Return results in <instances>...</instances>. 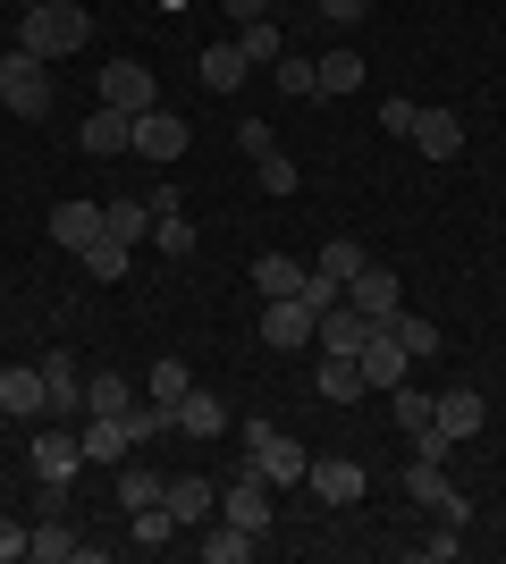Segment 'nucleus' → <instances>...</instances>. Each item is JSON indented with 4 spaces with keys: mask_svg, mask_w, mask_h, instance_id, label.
<instances>
[{
    "mask_svg": "<svg viewBox=\"0 0 506 564\" xmlns=\"http://www.w3.org/2000/svg\"><path fill=\"white\" fill-rule=\"evenodd\" d=\"M94 43V18L76 9V0H43V9H25L18 25V51H34V59H68V51Z\"/></svg>",
    "mask_w": 506,
    "mask_h": 564,
    "instance_id": "1",
    "label": "nucleus"
},
{
    "mask_svg": "<svg viewBox=\"0 0 506 564\" xmlns=\"http://www.w3.org/2000/svg\"><path fill=\"white\" fill-rule=\"evenodd\" d=\"M245 455H254V471H262L270 489H295V480L313 471V455L295 447L288 430H270V422H245Z\"/></svg>",
    "mask_w": 506,
    "mask_h": 564,
    "instance_id": "2",
    "label": "nucleus"
},
{
    "mask_svg": "<svg viewBox=\"0 0 506 564\" xmlns=\"http://www.w3.org/2000/svg\"><path fill=\"white\" fill-rule=\"evenodd\" d=\"M0 101L18 118H51V59L34 51H0Z\"/></svg>",
    "mask_w": 506,
    "mask_h": 564,
    "instance_id": "3",
    "label": "nucleus"
},
{
    "mask_svg": "<svg viewBox=\"0 0 506 564\" xmlns=\"http://www.w3.org/2000/svg\"><path fill=\"white\" fill-rule=\"evenodd\" d=\"M101 110H127V118L161 110V85H152L144 59H110V68H101Z\"/></svg>",
    "mask_w": 506,
    "mask_h": 564,
    "instance_id": "4",
    "label": "nucleus"
},
{
    "mask_svg": "<svg viewBox=\"0 0 506 564\" xmlns=\"http://www.w3.org/2000/svg\"><path fill=\"white\" fill-rule=\"evenodd\" d=\"M406 489H413V506H431L439 522H473V506H464V489L448 480V464H431V455H413V471H406Z\"/></svg>",
    "mask_w": 506,
    "mask_h": 564,
    "instance_id": "5",
    "label": "nucleus"
},
{
    "mask_svg": "<svg viewBox=\"0 0 506 564\" xmlns=\"http://www.w3.org/2000/svg\"><path fill=\"white\" fill-rule=\"evenodd\" d=\"M313 329H321V312L304 304V295H279V304H262V346H279V354H295V346H313Z\"/></svg>",
    "mask_w": 506,
    "mask_h": 564,
    "instance_id": "6",
    "label": "nucleus"
},
{
    "mask_svg": "<svg viewBox=\"0 0 506 564\" xmlns=\"http://www.w3.org/2000/svg\"><path fill=\"white\" fill-rule=\"evenodd\" d=\"M34 371H43L51 422H85V371H76V354H60V346H51L43 362H34Z\"/></svg>",
    "mask_w": 506,
    "mask_h": 564,
    "instance_id": "7",
    "label": "nucleus"
},
{
    "mask_svg": "<svg viewBox=\"0 0 506 564\" xmlns=\"http://www.w3.org/2000/svg\"><path fill=\"white\" fill-rule=\"evenodd\" d=\"M355 371H363V388H380V397H388V388H406L413 354L397 346V329H388V321H380V329H372V346L355 354Z\"/></svg>",
    "mask_w": 506,
    "mask_h": 564,
    "instance_id": "8",
    "label": "nucleus"
},
{
    "mask_svg": "<svg viewBox=\"0 0 506 564\" xmlns=\"http://www.w3.org/2000/svg\"><path fill=\"white\" fill-rule=\"evenodd\" d=\"M34 471H43V489H68L76 471H85V438H76V430H60V422H51L43 438H34Z\"/></svg>",
    "mask_w": 506,
    "mask_h": 564,
    "instance_id": "9",
    "label": "nucleus"
},
{
    "mask_svg": "<svg viewBox=\"0 0 506 564\" xmlns=\"http://www.w3.org/2000/svg\"><path fill=\"white\" fill-rule=\"evenodd\" d=\"M219 514L237 522V531H254V540H262V531H270V480H262V471L228 480V489H219Z\"/></svg>",
    "mask_w": 506,
    "mask_h": 564,
    "instance_id": "10",
    "label": "nucleus"
},
{
    "mask_svg": "<svg viewBox=\"0 0 506 564\" xmlns=\"http://www.w3.org/2000/svg\"><path fill=\"white\" fill-rule=\"evenodd\" d=\"M372 329H380V321H372V312H355V304H330V312H321V354H346V362H355V354L363 346H372Z\"/></svg>",
    "mask_w": 506,
    "mask_h": 564,
    "instance_id": "11",
    "label": "nucleus"
},
{
    "mask_svg": "<svg viewBox=\"0 0 506 564\" xmlns=\"http://www.w3.org/2000/svg\"><path fill=\"white\" fill-rule=\"evenodd\" d=\"M161 506H169V514H177V531H203V522L219 514V489H212V480H203V471H177Z\"/></svg>",
    "mask_w": 506,
    "mask_h": 564,
    "instance_id": "12",
    "label": "nucleus"
},
{
    "mask_svg": "<svg viewBox=\"0 0 506 564\" xmlns=\"http://www.w3.org/2000/svg\"><path fill=\"white\" fill-rule=\"evenodd\" d=\"M346 304L372 312V321H397V312H406V295H397V270H372V261H363L355 279H346Z\"/></svg>",
    "mask_w": 506,
    "mask_h": 564,
    "instance_id": "13",
    "label": "nucleus"
},
{
    "mask_svg": "<svg viewBox=\"0 0 506 564\" xmlns=\"http://www.w3.org/2000/svg\"><path fill=\"white\" fill-rule=\"evenodd\" d=\"M186 118H169V110H144V118H136V152H144V161H186Z\"/></svg>",
    "mask_w": 506,
    "mask_h": 564,
    "instance_id": "14",
    "label": "nucleus"
},
{
    "mask_svg": "<svg viewBox=\"0 0 506 564\" xmlns=\"http://www.w3.org/2000/svg\"><path fill=\"white\" fill-rule=\"evenodd\" d=\"M0 413H9V422H34V413H51V397H43V371H34V362L0 371Z\"/></svg>",
    "mask_w": 506,
    "mask_h": 564,
    "instance_id": "15",
    "label": "nucleus"
},
{
    "mask_svg": "<svg viewBox=\"0 0 506 564\" xmlns=\"http://www.w3.org/2000/svg\"><path fill=\"white\" fill-rule=\"evenodd\" d=\"M304 480L321 489V506H363V464L355 455H330V464H313Z\"/></svg>",
    "mask_w": 506,
    "mask_h": 564,
    "instance_id": "16",
    "label": "nucleus"
},
{
    "mask_svg": "<svg viewBox=\"0 0 506 564\" xmlns=\"http://www.w3.org/2000/svg\"><path fill=\"white\" fill-rule=\"evenodd\" d=\"M413 152H422V161H456V152H464L456 110H422V118H413Z\"/></svg>",
    "mask_w": 506,
    "mask_h": 564,
    "instance_id": "17",
    "label": "nucleus"
},
{
    "mask_svg": "<svg viewBox=\"0 0 506 564\" xmlns=\"http://www.w3.org/2000/svg\"><path fill=\"white\" fill-rule=\"evenodd\" d=\"M76 143H85L94 161H110V152H127V143H136V118H127V110H94L85 127H76Z\"/></svg>",
    "mask_w": 506,
    "mask_h": 564,
    "instance_id": "18",
    "label": "nucleus"
},
{
    "mask_svg": "<svg viewBox=\"0 0 506 564\" xmlns=\"http://www.w3.org/2000/svg\"><path fill=\"white\" fill-rule=\"evenodd\" d=\"M194 547H203V564H245L254 556V531H237L228 514H212L203 531H194Z\"/></svg>",
    "mask_w": 506,
    "mask_h": 564,
    "instance_id": "19",
    "label": "nucleus"
},
{
    "mask_svg": "<svg viewBox=\"0 0 506 564\" xmlns=\"http://www.w3.org/2000/svg\"><path fill=\"white\" fill-rule=\"evenodd\" d=\"M482 422H489V404L473 397V388H448V397H439V430H448L456 447H464V438H473V430H482Z\"/></svg>",
    "mask_w": 506,
    "mask_h": 564,
    "instance_id": "20",
    "label": "nucleus"
},
{
    "mask_svg": "<svg viewBox=\"0 0 506 564\" xmlns=\"http://www.w3.org/2000/svg\"><path fill=\"white\" fill-rule=\"evenodd\" d=\"M51 236H60L68 253H85V245L101 236V203H60V212H51Z\"/></svg>",
    "mask_w": 506,
    "mask_h": 564,
    "instance_id": "21",
    "label": "nucleus"
},
{
    "mask_svg": "<svg viewBox=\"0 0 506 564\" xmlns=\"http://www.w3.org/2000/svg\"><path fill=\"white\" fill-rule=\"evenodd\" d=\"M177 430H186V438H219V430H228V404L186 388V397H177Z\"/></svg>",
    "mask_w": 506,
    "mask_h": 564,
    "instance_id": "22",
    "label": "nucleus"
},
{
    "mask_svg": "<svg viewBox=\"0 0 506 564\" xmlns=\"http://www.w3.org/2000/svg\"><path fill=\"white\" fill-rule=\"evenodd\" d=\"M194 68H203V85H212V94H237V85H245V51H237V34H228V43H212Z\"/></svg>",
    "mask_w": 506,
    "mask_h": 564,
    "instance_id": "23",
    "label": "nucleus"
},
{
    "mask_svg": "<svg viewBox=\"0 0 506 564\" xmlns=\"http://www.w3.org/2000/svg\"><path fill=\"white\" fill-rule=\"evenodd\" d=\"M254 286H262V304H279V295H304V261L262 253V261H254Z\"/></svg>",
    "mask_w": 506,
    "mask_h": 564,
    "instance_id": "24",
    "label": "nucleus"
},
{
    "mask_svg": "<svg viewBox=\"0 0 506 564\" xmlns=\"http://www.w3.org/2000/svg\"><path fill=\"white\" fill-rule=\"evenodd\" d=\"M355 85H363V59H355V51H321V59H313V94H355Z\"/></svg>",
    "mask_w": 506,
    "mask_h": 564,
    "instance_id": "25",
    "label": "nucleus"
},
{
    "mask_svg": "<svg viewBox=\"0 0 506 564\" xmlns=\"http://www.w3.org/2000/svg\"><path fill=\"white\" fill-rule=\"evenodd\" d=\"M119 422H127V447H152L161 430H177V404H161V397H152V404H127Z\"/></svg>",
    "mask_w": 506,
    "mask_h": 564,
    "instance_id": "26",
    "label": "nucleus"
},
{
    "mask_svg": "<svg viewBox=\"0 0 506 564\" xmlns=\"http://www.w3.org/2000/svg\"><path fill=\"white\" fill-rule=\"evenodd\" d=\"M388 413H397L406 438H422V430L439 422V397H422V388H388Z\"/></svg>",
    "mask_w": 506,
    "mask_h": 564,
    "instance_id": "27",
    "label": "nucleus"
},
{
    "mask_svg": "<svg viewBox=\"0 0 506 564\" xmlns=\"http://www.w3.org/2000/svg\"><path fill=\"white\" fill-rule=\"evenodd\" d=\"M237 51H245V68H270V59L288 51V34H279L270 18H254V25H237Z\"/></svg>",
    "mask_w": 506,
    "mask_h": 564,
    "instance_id": "28",
    "label": "nucleus"
},
{
    "mask_svg": "<svg viewBox=\"0 0 506 564\" xmlns=\"http://www.w3.org/2000/svg\"><path fill=\"white\" fill-rule=\"evenodd\" d=\"M76 261H85V279H101V286H110V279H127V245H119L110 228H101V236H94V245H85Z\"/></svg>",
    "mask_w": 506,
    "mask_h": 564,
    "instance_id": "29",
    "label": "nucleus"
},
{
    "mask_svg": "<svg viewBox=\"0 0 506 564\" xmlns=\"http://www.w3.org/2000/svg\"><path fill=\"white\" fill-rule=\"evenodd\" d=\"M127 540L144 547V556H161V547H169V540H177V514H169V506H144V514L127 522Z\"/></svg>",
    "mask_w": 506,
    "mask_h": 564,
    "instance_id": "30",
    "label": "nucleus"
},
{
    "mask_svg": "<svg viewBox=\"0 0 506 564\" xmlns=\"http://www.w3.org/2000/svg\"><path fill=\"white\" fill-rule=\"evenodd\" d=\"M321 397H330V404H355L363 397V371L346 362V354H321Z\"/></svg>",
    "mask_w": 506,
    "mask_h": 564,
    "instance_id": "31",
    "label": "nucleus"
},
{
    "mask_svg": "<svg viewBox=\"0 0 506 564\" xmlns=\"http://www.w3.org/2000/svg\"><path fill=\"white\" fill-rule=\"evenodd\" d=\"M25 556H34V564H68V556H76V531H68L60 514L34 522V547H25Z\"/></svg>",
    "mask_w": 506,
    "mask_h": 564,
    "instance_id": "32",
    "label": "nucleus"
},
{
    "mask_svg": "<svg viewBox=\"0 0 506 564\" xmlns=\"http://www.w3.org/2000/svg\"><path fill=\"white\" fill-rule=\"evenodd\" d=\"M127 404H136V397H127L119 371H85V413H127Z\"/></svg>",
    "mask_w": 506,
    "mask_h": 564,
    "instance_id": "33",
    "label": "nucleus"
},
{
    "mask_svg": "<svg viewBox=\"0 0 506 564\" xmlns=\"http://www.w3.org/2000/svg\"><path fill=\"white\" fill-rule=\"evenodd\" d=\"M101 228L119 245H136V236H152V203H101Z\"/></svg>",
    "mask_w": 506,
    "mask_h": 564,
    "instance_id": "34",
    "label": "nucleus"
},
{
    "mask_svg": "<svg viewBox=\"0 0 506 564\" xmlns=\"http://www.w3.org/2000/svg\"><path fill=\"white\" fill-rule=\"evenodd\" d=\"M161 497H169L161 471H119V506L127 514H144V506H161Z\"/></svg>",
    "mask_w": 506,
    "mask_h": 564,
    "instance_id": "35",
    "label": "nucleus"
},
{
    "mask_svg": "<svg viewBox=\"0 0 506 564\" xmlns=\"http://www.w3.org/2000/svg\"><path fill=\"white\" fill-rule=\"evenodd\" d=\"M363 261H372V253H363L355 236H330V245H321V261H313V270H330V279L346 286V279H355V270H363Z\"/></svg>",
    "mask_w": 506,
    "mask_h": 564,
    "instance_id": "36",
    "label": "nucleus"
},
{
    "mask_svg": "<svg viewBox=\"0 0 506 564\" xmlns=\"http://www.w3.org/2000/svg\"><path fill=\"white\" fill-rule=\"evenodd\" d=\"M270 76H279V94H288V101H313V59L279 51V59H270Z\"/></svg>",
    "mask_w": 506,
    "mask_h": 564,
    "instance_id": "37",
    "label": "nucleus"
},
{
    "mask_svg": "<svg viewBox=\"0 0 506 564\" xmlns=\"http://www.w3.org/2000/svg\"><path fill=\"white\" fill-rule=\"evenodd\" d=\"M388 329H397V346H406L413 362H422V354H439V329H431V321H422V312H397Z\"/></svg>",
    "mask_w": 506,
    "mask_h": 564,
    "instance_id": "38",
    "label": "nucleus"
},
{
    "mask_svg": "<svg viewBox=\"0 0 506 564\" xmlns=\"http://www.w3.org/2000/svg\"><path fill=\"white\" fill-rule=\"evenodd\" d=\"M152 245H161V253H194V219L186 212H152Z\"/></svg>",
    "mask_w": 506,
    "mask_h": 564,
    "instance_id": "39",
    "label": "nucleus"
},
{
    "mask_svg": "<svg viewBox=\"0 0 506 564\" xmlns=\"http://www.w3.org/2000/svg\"><path fill=\"white\" fill-rule=\"evenodd\" d=\"M186 388H194V379H186V362H177V354H161V362H152V397H161V404H177Z\"/></svg>",
    "mask_w": 506,
    "mask_h": 564,
    "instance_id": "40",
    "label": "nucleus"
},
{
    "mask_svg": "<svg viewBox=\"0 0 506 564\" xmlns=\"http://www.w3.org/2000/svg\"><path fill=\"white\" fill-rule=\"evenodd\" d=\"M254 177H262V194H295V161H288V152H262Z\"/></svg>",
    "mask_w": 506,
    "mask_h": 564,
    "instance_id": "41",
    "label": "nucleus"
},
{
    "mask_svg": "<svg viewBox=\"0 0 506 564\" xmlns=\"http://www.w3.org/2000/svg\"><path fill=\"white\" fill-rule=\"evenodd\" d=\"M413 118H422V101L388 94V101H380V135H413Z\"/></svg>",
    "mask_w": 506,
    "mask_h": 564,
    "instance_id": "42",
    "label": "nucleus"
},
{
    "mask_svg": "<svg viewBox=\"0 0 506 564\" xmlns=\"http://www.w3.org/2000/svg\"><path fill=\"white\" fill-rule=\"evenodd\" d=\"M304 304H313V312H330V304H346V286H337L330 270H304Z\"/></svg>",
    "mask_w": 506,
    "mask_h": 564,
    "instance_id": "43",
    "label": "nucleus"
},
{
    "mask_svg": "<svg viewBox=\"0 0 506 564\" xmlns=\"http://www.w3.org/2000/svg\"><path fill=\"white\" fill-rule=\"evenodd\" d=\"M456 522H439V531H431V540H422V547H413V556H422V564H456Z\"/></svg>",
    "mask_w": 506,
    "mask_h": 564,
    "instance_id": "44",
    "label": "nucleus"
},
{
    "mask_svg": "<svg viewBox=\"0 0 506 564\" xmlns=\"http://www.w3.org/2000/svg\"><path fill=\"white\" fill-rule=\"evenodd\" d=\"M237 152H245V161H262V152H279V135H270L262 118H245V127H237Z\"/></svg>",
    "mask_w": 506,
    "mask_h": 564,
    "instance_id": "45",
    "label": "nucleus"
},
{
    "mask_svg": "<svg viewBox=\"0 0 506 564\" xmlns=\"http://www.w3.org/2000/svg\"><path fill=\"white\" fill-rule=\"evenodd\" d=\"M25 547H34V531H25V522H0V564H18Z\"/></svg>",
    "mask_w": 506,
    "mask_h": 564,
    "instance_id": "46",
    "label": "nucleus"
},
{
    "mask_svg": "<svg viewBox=\"0 0 506 564\" xmlns=\"http://www.w3.org/2000/svg\"><path fill=\"white\" fill-rule=\"evenodd\" d=\"M313 9H321V18H337V25H355L363 9H372V0H313Z\"/></svg>",
    "mask_w": 506,
    "mask_h": 564,
    "instance_id": "47",
    "label": "nucleus"
},
{
    "mask_svg": "<svg viewBox=\"0 0 506 564\" xmlns=\"http://www.w3.org/2000/svg\"><path fill=\"white\" fill-rule=\"evenodd\" d=\"M219 9H228V18H237V25H254V18H262V9H270V0H219Z\"/></svg>",
    "mask_w": 506,
    "mask_h": 564,
    "instance_id": "48",
    "label": "nucleus"
},
{
    "mask_svg": "<svg viewBox=\"0 0 506 564\" xmlns=\"http://www.w3.org/2000/svg\"><path fill=\"white\" fill-rule=\"evenodd\" d=\"M161 9H194V0H161Z\"/></svg>",
    "mask_w": 506,
    "mask_h": 564,
    "instance_id": "49",
    "label": "nucleus"
},
{
    "mask_svg": "<svg viewBox=\"0 0 506 564\" xmlns=\"http://www.w3.org/2000/svg\"><path fill=\"white\" fill-rule=\"evenodd\" d=\"M25 9H43V0H25Z\"/></svg>",
    "mask_w": 506,
    "mask_h": 564,
    "instance_id": "50",
    "label": "nucleus"
}]
</instances>
